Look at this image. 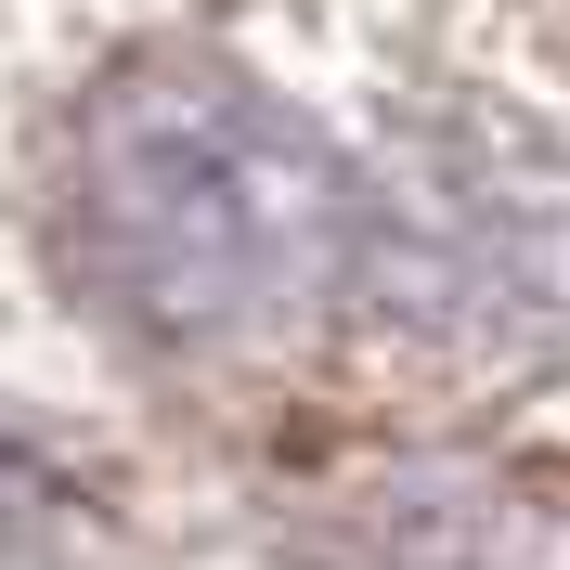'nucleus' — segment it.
I'll list each match as a JSON object with an SVG mask.
<instances>
[{
  "mask_svg": "<svg viewBox=\"0 0 570 570\" xmlns=\"http://www.w3.org/2000/svg\"><path fill=\"white\" fill-rule=\"evenodd\" d=\"M363 247V195L285 105L220 66H142L78 117L66 273L169 351L285 337Z\"/></svg>",
  "mask_w": 570,
  "mask_h": 570,
  "instance_id": "nucleus-1",
  "label": "nucleus"
},
{
  "mask_svg": "<svg viewBox=\"0 0 570 570\" xmlns=\"http://www.w3.org/2000/svg\"><path fill=\"white\" fill-rule=\"evenodd\" d=\"M402 324L454 351H558L570 337V181L519 156H441L376 208Z\"/></svg>",
  "mask_w": 570,
  "mask_h": 570,
  "instance_id": "nucleus-2",
  "label": "nucleus"
}]
</instances>
